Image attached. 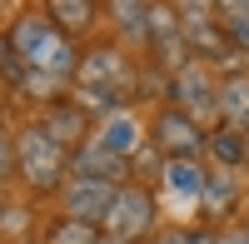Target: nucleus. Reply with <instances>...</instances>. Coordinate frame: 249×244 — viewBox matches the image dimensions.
<instances>
[{
  "label": "nucleus",
  "instance_id": "18",
  "mask_svg": "<svg viewBox=\"0 0 249 244\" xmlns=\"http://www.w3.org/2000/svg\"><path fill=\"white\" fill-rule=\"evenodd\" d=\"M214 15H219V30H224V40H230V50L249 55V5L224 0V5H214Z\"/></svg>",
  "mask_w": 249,
  "mask_h": 244
},
{
  "label": "nucleus",
  "instance_id": "3",
  "mask_svg": "<svg viewBox=\"0 0 249 244\" xmlns=\"http://www.w3.org/2000/svg\"><path fill=\"white\" fill-rule=\"evenodd\" d=\"M100 229L124 239V244H144L160 234V199L150 185H140V179H124V185L115 190L105 219H100Z\"/></svg>",
  "mask_w": 249,
  "mask_h": 244
},
{
  "label": "nucleus",
  "instance_id": "16",
  "mask_svg": "<svg viewBox=\"0 0 249 244\" xmlns=\"http://www.w3.org/2000/svg\"><path fill=\"white\" fill-rule=\"evenodd\" d=\"M204 155H210L224 174H234V170H244V165H249V145H244V135H239V130H230V125L210 130V145H204Z\"/></svg>",
  "mask_w": 249,
  "mask_h": 244
},
{
  "label": "nucleus",
  "instance_id": "10",
  "mask_svg": "<svg viewBox=\"0 0 249 244\" xmlns=\"http://www.w3.org/2000/svg\"><path fill=\"white\" fill-rule=\"evenodd\" d=\"M70 174H80V179H100V185H124V179H130V165H124V159H115V155H105L95 139H85L80 150H70Z\"/></svg>",
  "mask_w": 249,
  "mask_h": 244
},
{
  "label": "nucleus",
  "instance_id": "22",
  "mask_svg": "<svg viewBox=\"0 0 249 244\" xmlns=\"http://www.w3.org/2000/svg\"><path fill=\"white\" fill-rule=\"evenodd\" d=\"M214 244H249V234H244V225H234V229H214Z\"/></svg>",
  "mask_w": 249,
  "mask_h": 244
},
{
  "label": "nucleus",
  "instance_id": "25",
  "mask_svg": "<svg viewBox=\"0 0 249 244\" xmlns=\"http://www.w3.org/2000/svg\"><path fill=\"white\" fill-rule=\"evenodd\" d=\"M244 145H249V135H244Z\"/></svg>",
  "mask_w": 249,
  "mask_h": 244
},
{
  "label": "nucleus",
  "instance_id": "26",
  "mask_svg": "<svg viewBox=\"0 0 249 244\" xmlns=\"http://www.w3.org/2000/svg\"><path fill=\"white\" fill-rule=\"evenodd\" d=\"M244 234H249V225H244Z\"/></svg>",
  "mask_w": 249,
  "mask_h": 244
},
{
  "label": "nucleus",
  "instance_id": "21",
  "mask_svg": "<svg viewBox=\"0 0 249 244\" xmlns=\"http://www.w3.org/2000/svg\"><path fill=\"white\" fill-rule=\"evenodd\" d=\"M10 170H15V139L0 130V185H5V174H10Z\"/></svg>",
  "mask_w": 249,
  "mask_h": 244
},
{
  "label": "nucleus",
  "instance_id": "6",
  "mask_svg": "<svg viewBox=\"0 0 249 244\" xmlns=\"http://www.w3.org/2000/svg\"><path fill=\"white\" fill-rule=\"evenodd\" d=\"M179 10V30H184V45H190V55L199 60H214V65L224 70H234V50H230V40H224L219 30V20H214V5H175Z\"/></svg>",
  "mask_w": 249,
  "mask_h": 244
},
{
  "label": "nucleus",
  "instance_id": "15",
  "mask_svg": "<svg viewBox=\"0 0 249 244\" xmlns=\"http://www.w3.org/2000/svg\"><path fill=\"white\" fill-rule=\"evenodd\" d=\"M234 199H239L234 174H224V170H210V174H204V194H199V214H204V219H230Z\"/></svg>",
  "mask_w": 249,
  "mask_h": 244
},
{
  "label": "nucleus",
  "instance_id": "5",
  "mask_svg": "<svg viewBox=\"0 0 249 244\" xmlns=\"http://www.w3.org/2000/svg\"><path fill=\"white\" fill-rule=\"evenodd\" d=\"M170 100H175V110H184L199 125L219 120V80H214V70L204 60H190L179 75H170Z\"/></svg>",
  "mask_w": 249,
  "mask_h": 244
},
{
  "label": "nucleus",
  "instance_id": "13",
  "mask_svg": "<svg viewBox=\"0 0 249 244\" xmlns=\"http://www.w3.org/2000/svg\"><path fill=\"white\" fill-rule=\"evenodd\" d=\"M204 170L199 159H164L160 165V179H164V190H170L175 199H195L199 205V194H204Z\"/></svg>",
  "mask_w": 249,
  "mask_h": 244
},
{
  "label": "nucleus",
  "instance_id": "12",
  "mask_svg": "<svg viewBox=\"0 0 249 244\" xmlns=\"http://www.w3.org/2000/svg\"><path fill=\"white\" fill-rule=\"evenodd\" d=\"M219 120L230 130L249 135V70H224L219 75Z\"/></svg>",
  "mask_w": 249,
  "mask_h": 244
},
{
  "label": "nucleus",
  "instance_id": "2",
  "mask_svg": "<svg viewBox=\"0 0 249 244\" xmlns=\"http://www.w3.org/2000/svg\"><path fill=\"white\" fill-rule=\"evenodd\" d=\"M15 174L35 194H60V185L70 179V150L35 120L15 135Z\"/></svg>",
  "mask_w": 249,
  "mask_h": 244
},
{
  "label": "nucleus",
  "instance_id": "17",
  "mask_svg": "<svg viewBox=\"0 0 249 244\" xmlns=\"http://www.w3.org/2000/svg\"><path fill=\"white\" fill-rule=\"evenodd\" d=\"M110 15H115V35L124 45H150V5L124 0V5H110Z\"/></svg>",
  "mask_w": 249,
  "mask_h": 244
},
{
  "label": "nucleus",
  "instance_id": "9",
  "mask_svg": "<svg viewBox=\"0 0 249 244\" xmlns=\"http://www.w3.org/2000/svg\"><path fill=\"white\" fill-rule=\"evenodd\" d=\"M90 139H95L105 155H115V159L130 165V159L140 155V145H144V130H140V120H135L130 110H120V115H105V120H100Z\"/></svg>",
  "mask_w": 249,
  "mask_h": 244
},
{
  "label": "nucleus",
  "instance_id": "11",
  "mask_svg": "<svg viewBox=\"0 0 249 244\" xmlns=\"http://www.w3.org/2000/svg\"><path fill=\"white\" fill-rule=\"evenodd\" d=\"M40 125H45V130H50V135L60 139V145H65V150H80V145H85V139L95 135L90 115L80 110L75 100H55V105L45 110V120H40Z\"/></svg>",
  "mask_w": 249,
  "mask_h": 244
},
{
  "label": "nucleus",
  "instance_id": "7",
  "mask_svg": "<svg viewBox=\"0 0 249 244\" xmlns=\"http://www.w3.org/2000/svg\"><path fill=\"white\" fill-rule=\"evenodd\" d=\"M150 50L160 55V65L179 75L184 65H190V45H184V30H179V10L175 5H150Z\"/></svg>",
  "mask_w": 249,
  "mask_h": 244
},
{
  "label": "nucleus",
  "instance_id": "1",
  "mask_svg": "<svg viewBox=\"0 0 249 244\" xmlns=\"http://www.w3.org/2000/svg\"><path fill=\"white\" fill-rule=\"evenodd\" d=\"M5 45L20 55L25 65V90H65L75 85V70H80V50L70 35H60V25L45 10H20L5 30Z\"/></svg>",
  "mask_w": 249,
  "mask_h": 244
},
{
  "label": "nucleus",
  "instance_id": "19",
  "mask_svg": "<svg viewBox=\"0 0 249 244\" xmlns=\"http://www.w3.org/2000/svg\"><path fill=\"white\" fill-rule=\"evenodd\" d=\"M95 239H100L95 225H85V219H65V214H60L55 225H45V234H40V244H95Z\"/></svg>",
  "mask_w": 249,
  "mask_h": 244
},
{
  "label": "nucleus",
  "instance_id": "4",
  "mask_svg": "<svg viewBox=\"0 0 249 244\" xmlns=\"http://www.w3.org/2000/svg\"><path fill=\"white\" fill-rule=\"evenodd\" d=\"M160 159H199L204 155V145H210V130L199 125V120H190L184 110H175V105H164V110H155V120H150V139H144Z\"/></svg>",
  "mask_w": 249,
  "mask_h": 244
},
{
  "label": "nucleus",
  "instance_id": "8",
  "mask_svg": "<svg viewBox=\"0 0 249 244\" xmlns=\"http://www.w3.org/2000/svg\"><path fill=\"white\" fill-rule=\"evenodd\" d=\"M115 190H120V185H100V179H80V174H70L65 185H60V205H65V219H85V225H95V229H100V219H105Z\"/></svg>",
  "mask_w": 249,
  "mask_h": 244
},
{
  "label": "nucleus",
  "instance_id": "20",
  "mask_svg": "<svg viewBox=\"0 0 249 244\" xmlns=\"http://www.w3.org/2000/svg\"><path fill=\"white\" fill-rule=\"evenodd\" d=\"M150 244H214V229L210 225H170V229H160Z\"/></svg>",
  "mask_w": 249,
  "mask_h": 244
},
{
  "label": "nucleus",
  "instance_id": "23",
  "mask_svg": "<svg viewBox=\"0 0 249 244\" xmlns=\"http://www.w3.org/2000/svg\"><path fill=\"white\" fill-rule=\"evenodd\" d=\"M95 244H124V239H115V234H105V229H100V239Z\"/></svg>",
  "mask_w": 249,
  "mask_h": 244
},
{
  "label": "nucleus",
  "instance_id": "24",
  "mask_svg": "<svg viewBox=\"0 0 249 244\" xmlns=\"http://www.w3.org/2000/svg\"><path fill=\"white\" fill-rule=\"evenodd\" d=\"M25 244H40V239H25Z\"/></svg>",
  "mask_w": 249,
  "mask_h": 244
},
{
  "label": "nucleus",
  "instance_id": "14",
  "mask_svg": "<svg viewBox=\"0 0 249 244\" xmlns=\"http://www.w3.org/2000/svg\"><path fill=\"white\" fill-rule=\"evenodd\" d=\"M45 15L60 25V35H70V40H75V35H90V30H95L100 5H95V0H50Z\"/></svg>",
  "mask_w": 249,
  "mask_h": 244
}]
</instances>
